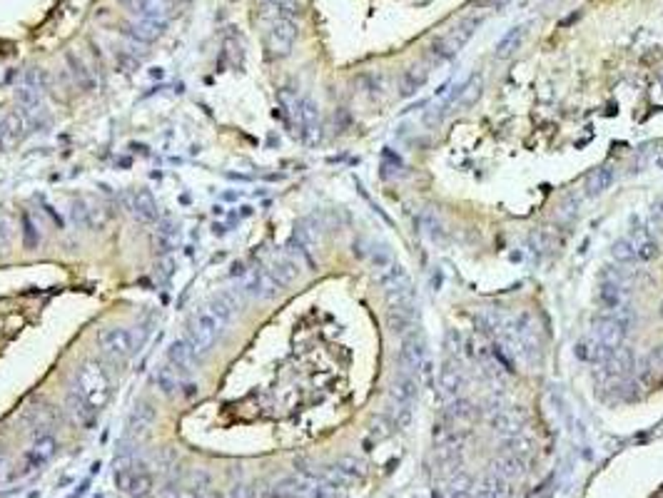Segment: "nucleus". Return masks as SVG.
Segmentation results:
<instances>
[{
    "label": "nucleus",
    "mask_w": 663,
    "mask_h": 498,
    "mask_svg": "<svg viewBox=\"0 0 663 498\" xmlns=\"http://www.w3.org/2000/svg\"><path fill=\"white\" fill-rule=\"evenodd\" d=\"M75 389L100 411L110 399V377L97 361H85L75 377Z\"/></svg>",
    "instance_id": "obj_1"
},
{
    "label": "nucleus",
    "mask_w": 663,
    "mask_h": 498,
    "mask_svg": "<svg viewBox=\"0 0 663 498\" xmlns=\"http://www.w3.org/2000/svg\"><path fill=\"white\" fill-rule=\"evenodd\" d=\"M219 331H222V326H219L217 319L209 314L207 306H202L197 314H192V319H190V324H187V341L194 349V354L197 356L207 354V351L212 349Z\"/></svg>",
    "instance_id": "obj_2"
},
{
    "label": "nucleus",
    "mask_w": 663,
    "mask_h": 498,
    "mask_svg": "<svg viewBox=\"0 0 663 498\" xmlns=\"http://www.w3.org/2000/svg\"><path fill=\"white\" fill-rule=\"evenodd\" d=\"M476 26H479V18H466V21H461L456 28H451L449 33L439 35L437 40L432 43V55L439 57V60H449V57H454L456 52L469 43V38L474 35Z\"/></svg>",
    "instance_id": "obj_3"
},
{
    "label": "nucleus",
    "mask_w": 663,
    "mask_h": 498,
    "mask_svg": "<svg viewBox=\"0 0 663 498\" xmlns=\"http://www.w3.org/2000/svg\"><path fill=\"white\" fill-rule=\"evenodd\" d=\"M97 346L107 359L125 361L135 351V336L133 331L123 329V326H107L97 334Z\"/></svg>",
    "instance_id": "obj_4"
},
{
    "label": "nucleus",
    "mask_w": 663,
    "mask_h": 498,
    "mask_svg": "<svg viewBox=\"0 0 663 498\" xmlns=\"http://www.w3.org/2000/svg\"><path fill=\"white\" fill-rule=\"evenodd\" d=\"M628 324H631V316H628V311H621V309H618L613 316L596 319L593 321L596 344L608 346V349H621L623 336L628 334Z\"/></svg>",
    "instance_id": "obj_5"
},
{
    "label": "nucleus",
    "mask_w": 663,
    "mask_h": 498,
    "mask_svg": "<svg viewBox=\"0 0 663 498\" xmlns=\"http://www.w3.org/2000/svg\"><path fill=\"white\" fill-rule=\"evenodd\" d=\"M48 85V75L43 70H28L23 72L21 82H18L16 97L28 112H40L43 107V92Z\"/></svg>",
    "instance_id": "obj_6"
},
{
    "label": "nucleus",
    "mask_w": 663,
    "mask_h": 498,
    "mask_svg": "<svg viewBox=\"0 0 663 498\" xmlns=\"http://www.w3.org/2000/svg\"><path fill=\"white\" fill-rule=\"evenodd\" d=\"M297 40V23L290 18H277L272 21L270 31H267V50L272 57H287L295 48Z\"/></svg>",
    "instance_id": "obj_7"
},
{
    "label": "nucleus",
    "mask_w": 663,
    "mask_h": 498,
    "mask_svg": "<svg viewBox=\"0 0 663 498\" xmlns=\"http://www.w3.org/2000/svg\"><path fill=\"white\" fill-rule=\"evenodd\" d=\"M424 356H427V344H424L422 334H419L417 329H409L407 334H404V344H402L399 356H397L399 366H402V371L407 374V377H412L414 371L422 369Z\"/></svg>",
    "instance_id": "obj_8"
},
{
    "label": "nucleus",
    "mask_w": 663,
    "mask_h": 498,
    "mask_svg": "<svg viewBox=\"0 0 663 498\" xmlns=\"http://www.w3.org/2000/svg\"><path fill=\"white\" fill-rule=\"evenodd\" d=\"M282 289H285V287L275 280V275H272L267 267L252 270L245 280V294L257 297V299H272V297H277Z\"/></svg>",
    "instance_id": "obj_9"
},
{
    "label": "nucleus",
    "mask_w": 663,
    "mask_h": 498,
    "mask_svg": "<svg viewBox=\"0 0 663 498\" xmlns=\"http://www.w3.org/2000/svg\"><path fill=\"white\" fill-rule=\"evenodd\" d=\"M240 306H242L240 294L227 289V292H219V294L207 304V309H209V314L217 319V324L225 329V326L230 324L232 319H235V314L240 311Z\"/></svg>",
    "instance_id": "obj_10"
},
{
    "label": "nucleus",
    "mask_w": 663,
    "mask_h": 498,
    "mask_svg": "<svg viewBox=\"0 0 663 498\" xmlns=\"http://www.w3.org/2000/svg\"><path fill=\"white\" fill-rule=\"evenodd\" d=\"M297 125H300V133L305 138V143L314 145L319 140V107L305 97L300 100V110H297Z\"/></svg>",
    "instance_id": "obj_11"
},
{
    "label": "nucleus",
    "mask_w": 663,
    "mask_h": 498,
    "mask_svg": "<svg viewBox=\"0 0 663 498\" xmlns=\"http://www.w3.org/2000/svg\"><path fill=\"white\" fill-rule=\"evenodd\" d=\"M168 359L177 369L180 377H187L190 371H194V364H197V354H194V349L190 346L187 339L172 341L168 349Z\"/></svg>",
    "instance_id": "obj_12"
},
{
    "label": "nucleus",
    "mask_w": 663,
    "mask_h": 498,
    "mask_svg": "<svg viewBox=\"0 0 663 498\" xmlns=\"http://www.w3.org/2000/svg\"><path fill=\"white\" fill-rule=\"evenodd\" d=\"M67 409H70L72 419H75V421L80 424V426H85V428L95 426L97 414H100L90 402H87L85 397H82L80 392H77V389H72V392L67 394Z\"/></svg>",
    "instance_id": "obj_13"
},
{
    "label": "nucleus",
    "mask_w": 663,
    "mask_h": 498,
    "mask_svg": "<svg viewBox=\"0 0 663 498\" xmlns=\"http://www.w3.org/2000/svg\"><path fill=\"white\" fill-rule=\"evenodd\" d=\"M125 33L138 43H155L163 38L165 21H143V18H138L135 23L125 26Z\"/></svg>",
    "instance_id": "obj_14"
},
{
    "label": "nucleus",
    "mask_w": 663,
    "mask_h": 498,
    "mask_svg": "<svg viewBox=\"0 0 663 498\" xmlns=\"http://www.w3.org/2000/svg\"><path fill=\"white\" fill-rule=\"evenodd\" d=\"M267 270L275 275V280L280 282L282 287H290L292 282L300 277V267L287 257V252H280V255L272 257V262L267 265Z\"/></svg>",
    "instance_id": "obj_15"
},
{
    "label": "nucleus",
    "mask_w": 663,
    "mask_h": 498,
    "mask_svg": "<svg viewBox=\"0 0 663 498\" xmlns=\"http://www.w3.org/2000/svg\"><path fill=\"white\" fill-rule=\"evenodd\" d=\"M65 62H67V67H70V75H72V80H75L77 90H85V92L95 90V75L87 70V65L75 55V52L67 50L65 52Z\"/></svg>",
    "instance_id": "obj_16"
},
{
    "label": "nucleus",
    "mask_w": 663,
    "mask_h": 498,
    "mask_svg": "<svg viewBox=\"0 0 663 498\" xmlns=\"http://www.w3.org/2000/svg\"><path fill=\"white\" fill-rule=\"evenodd\" d=\"M427 80H429V65L427 62H414L402 77V95L404 97L417 95V92L427 85Z\"/></svg>",
    "instance_id": "obj_17"
},
{
    "label": "nucleus",
    "mask_w": 663,
    "mask_h": 498,
    "mask_svg": "<svg viewBox=\"0 0 663 498\" xmlns=\"http://www.w3.org/2000/svg\"><path fill=\"white\" fill-rule=\"evenodd\" d=\"M130 209H133V214L140 222H155V219H158V202H155V197L148 189H138V192L133 194Z\"/></svg>",
    "instance_id": "obj_18"
},
{
    "label": "nucleus",
    "mask_w": 663,
    "mask_h": 498,
    "mask_svg": "<svg viewBox=\"0 0 663 498\" xmlns=\"http://www.w3.org/2000/svg\"><path fill=\"white\" fill-rule=\"evenodd\" d=\"M461 387H464V377H461V371L456 369V361L454 359L446 361V364L442 366V371H439V389H442V394L456 397Z\"/></svg>",
    "instance_id": "obj_19"
},
{
    "label": "nucleus",
    "mask_w": 663,
    "mask_h": 498,
    "mask_svg": "<svg viewBox=\"0 0 663 498\" xmlns=\"http://www.w3.org/2000/svg\"><path fill=\"white\" fill-rule=\"evenodd\" d=\"M414 397H417V384H414L412 377H407V374H404L402 379H397V382L392 384V389H389V399H392V404L397 409H409Z\"/></svg>",
    "instance_id": "obj_20"
},
{
    "label": "nucleus",
    "mask_w": 663,
    "mask_h": 498,
    "mask_svg": "<svg viewBox=\"0 0 663 498\" xmlns=\"http://www.w3.org/2000/svg\"><path fill=\"white\" fill-rule=\"evenodd\" d=\"M55 451H57V441H55V436H50V433H43V436H38V438H35V443H33V448L26 453V456L33 461V466H35V468H40L43 463H48L53 456H55Z\"/></svg>",
    "instance_id": "obj_21"
},
{
    "label": "nucleus",
    "mask_w": 663,
    "mask_h": 498,
    "mask_svg": "<svg viewBox=\"0 0 663 498\" xmlns=\"http://www.w3.org/2000/svg\"><path fill=\"white\" fill-rule=\"evenodd\" d=\"M611 182H613V167L603 165V167L591 170V172L586 175V179H583V189H586V197H596V194H601L603 189L611 187Z\"/></svg>",
    "instance_id": "obj_22"
},
{
    "label": "nucleus",
    "mask_w": 663,
    "mask_h": 498,
    "mask_svg": "<svg viewBox=\"0 0 663 498\" xmlns=\"http://www.w3.org/2000/svg\"><path fill=\"white\" fill-rule=\"evenodd\" d=\"M155 384H158V389L165 397H175V394L180 392V387H182V377H180L172 364H165V366H160L158 374H155Z\"/></svg>",
    "instance_id": "obj_23"
},
{
    "label": "nucleus",
    "mask_w": 663,
    "mask_h": 498,
    "mask_svg": "<svg viewBox=\"0 0 663 498\" xmlns=\"http://www.w3.org/2000/svg\"><path fill=\"white\" fill-rule=\"evenodd\" d=\"M633 369L631 364V351L628 349H616L606 361H603V374L606 377H628Z\"/></svg>",
    "instance_id": "obj_24"
},
{
    "label": "nucleus",
    "mask_w": 663,
    "mask_h": 498,
    "mask_svg": "<svg viewBox=\"0 0 663 498\" xmlns=\"http://www.w3.org/2000/svg\"><path fill=\"white\" fill-rule=\"evenodd\" d=\"M521 43H524V28H511V31L499 40V45H496V57H499V60L511 57L521 48Z\"/></svg>",
    "instance_id": "obj_25"
},
{
    "label": "nucleus",
    "mask_w": 663,
    "mask_h": 498,
    "mask_svg": "<svg viewBox=\"0 0 663 498\" xmlns=\"http://www.w3.org/2000/svg\"><path fill=\"white\" fill-rule=\"evenodd\" d=\"M598 301L606 311H618L623 304V287L611 284V282H603L601 292H598Z\"/></svg>",
    "instance_id": "obj_26"
},
{
    "label": "nucleus",
    "mask_w": 663,
    "mask_h": 498,
    "mask_svg": "<svg viewBox=\"0 0 663 498\" xmlns=\"http://www.w3.org/2000/svg\"><path fill=\"white\" fill-rule=\"evenodd\" d=\"M481 90H484V77H481V72H474V75H471L469 80L464 82V87H461L459 102L464 107L476 105V100L481 97Z\"/></svg>",
    "instance_id": "obj_27"
},
{
    "label": "nucleus",
    "mask_w": 663,
    "mask_h": 498,
    "mask_svg": "<svg viewBox=\"0 0 663 498\" xmlns=\"http://www.w3.org/2000/svg\"><path fill=\"white\" fill-rule=\"evenodd\" d=\"M155 421V409L150 404H140L135 406L133 416H130V431L133 433H145Z\"/></svg>",
    "instance_id": "obj_28"
},
{
    "label": "nucleus",
    "mask_w": 663,
    "mask_h": 498,
    "mask_svg": "<svg viewBox=\"0 0 663 498\" xmlns=\"http://www.w3.org/2000/svg\"><path fill=\"white\" fill-rule=\"evenodd\" d=\"M412 319H414L412 309H389L387 326L394 331V334H404V331L412 329Z\"/></svg>",
    "instance_id": "obj_29"
},
{
    "label": "nucleus",
    "mask_w": 663,
    "mask_h": 498,
    "mask_svg": "<svg viewBox=\"0 0 663 498\" xmlns=\"http://www.w3.org/2000/svg\"><path fill=\"white\" fill-rule=\"evenodd\" d=\"M150 491H153V476H150V473L145 471L143 466H140L138 473H135L133 488H130L128 496H133V498H145V496H150Z\"/></svg>",
    "instance_id": "obj_30"
},
{
    "label": "nucleus",
    "mask_w": 663,
    "mask_h": 498,
    "mask_svg": "<svg viewBox=\"0 0 663 498\" xmlns=\"http://www.w3.org/2000/svg\"><path fill=\"white\" fill-rule=\"evenodd\" d=\"M613 260L616 262H621V265H631L633 260H636V244L631 242L628 237H623V239H618L616 244H613Z\"/></svg>",
    "instance_id": "obj_31"
},
{
    "label": "nucleus",
    "mask_w": 663,
    "mask_h": 498,
    "mask_svg": "<svg viewBox=\"0 0 663 498\" xmlns=\"http://www.w3.org/2000/svg\"><path fill=\"white\" fill-rule=\"evenodd\" d=\"M158 247H160V252H172V249L177 247V229H175V224L165 222L163 227L158 229Z\"/></svg>",
    "instance_id": "obj_32"
},
{
    "label": "nucleus",
    "mask_w": 663,
    "mask_h": 498,
    "mask_svg": "<svg viewBox=\"0 0 663 498\" xmlns=\"http://www.w3.org/2000/svg\"><path fill=\"white\" fill-rule=\"evenodd\" d=\"M225 50H227V55H230L232 65L242 67V57H245V52H242L240 35H235V33H227V35H225Z\"/></svg>",
    "instance_id": "obj_33"
},
{
    "label": "nucleus",
    "mask_w": 663,
    "mask_h": 498,
    "mask_svg": "<svg viewBox=\"0 0 663 498\" xmlns=\"http://www.w3.org/2000/svg\"><path fill=\"white\" fill-rule=\"evenodd\" d=\"M579 214V197L576 194H566V197L561 199V204H559V217L564 219V222H574Z\"/></svg>",
    "instance_id": "obj_34"
},
{
    "label": "nucleus",
    "mask_w": 663,
    "mask_h": 498,
    "mask_svg": "<svg viewBox=\"0 0 663 498\" xmlns=\"http://www.w3.org/2000/svg\"><path fill=\"white\" fill-rule=\"evenodd\" d=\"M404 280H407V272H404L399 265H389L387 270L382 272V277H379V284L387 289V287H394V284H399V282H404Z\"/></svg>",
    "instance_id": "obj_35"
},
{
    "label": "nucleus",
    "mask_w": 663,
    "mask_h": 498,
    "mask_svg": "<svg viewBox=\"0 0 663 498\" xmlns=\"http://www.w3.org/2000/svg\"><path fill=\"white\" fill-rule=\"evenodd\" d=\"M531 244H534L536 252H551V249L557 247V239L551 237L549 232H544V229H539V232L531 234Z\"/></svg>",
    "instance_id": "obj_36"
},
{
    "label": "nucleus",
    "mask_w": 663,
    "mask_h": 498,
    "mask_svg": "<svg viewBox=\"0 0 663 498\" xmlns=\"http://www.w3.org/2000/svg\"><path fill=\"white\" fill-rule=\"evenodd\" d=\"M446 416L449 419H471L474 416V406H471L469 402H461L459 399V402H454L449 409H446Z\"/></svg>",
    "instance_id": "obj_37"
},
{
    "label": "nucleus",
    "mask_w": 663,
    "mask_h": 498,
    "mask_svg": "<svg viewBox=\"0 0 663 498\" xmlns=\"http://www.w3.org/2000/svg\"><path fill=\"white\" fill-rule=\"evenodd\" d=\"M38 242H40V237H38V232H35V227H33L31 217H28V214H23V244H26L28 249H33Z\"/></svg>",
    "instance_id": "obj_38"
},
{
    "label": "nucleus",
    "mask_w": 663,
    "mask_h": 498,
    "mask_svg": "<svg viewBox=\"0 0 663 498\" xmlns=\"http://www.w3.org/2000/svg\"><path fill=\"white\" fill-rule=\"evenodd\" d=\"M6 133L11 140H18L23 135V117L18 115V112H11V115L6 117Z\"/></svg>",
    "instance_id": "obj_39"
},
{
    "label": "nucleus",
    "mask_w": 663,
    "mask_h": 498,
    "mask_svg": "<svg viewBox=\"0 0 663 498\" xmlns=\"http://www.w3.org/2000/svg\"><path fill=\"white\" fill-rule=\"evenodd\" d=\"M8 247H11V222L6 214H0V257L8 255Z\"/></svg>",
    "instance_id": "obj_40"
},
{
    "label": "nucleus",
    "mask_w": 663,
    "mask_h": 498,
    "mask_svg": "<svg viewBox=\"0 0 663 498\" xmlns=\"http://www.w3.org/2000/svg\"><path fill=\"white\" fill-rule=\"evenodd\" d=\"M636 255H638V260H643V262L653 260V257H658V244L653 242L651 237H648V239H643V242L636 247Z\"/></svg>",
    "instance_id": "obj_41"
},
{
    "label": "nucleus",
    "mask_w": 663,
    "mask_h": 498,
    "mask_svg": "<svg viewBox=\"0 0 663 498\" xmlns=\"http://www.w3.org/2000/svg\"><path fill=\"white\" fill-rule=\"evenodd\" d=\"M444 341H446V351H449V356H451V359H456V356H459V351L464 349V339H461V336L456 334L454 329H449V331H446V339Z\"/></svg>",
    "instance_id": "obj_42"
},
{
    "label": "nucleus",
    "mask_w": 663,
    "mask_h": 498,
    "mask_svg": "<svg viewBox=\"0 0 663 498\" xmlns=\"http://www.w3.org/2000/svg\"><path fill=\"white\" fill-rule=\"evenodd\" d=\"M389 428H392V421H389L387 416H377L372 421V433H374V436H387Z\"/></svg>",
    "instance_id": "obj_43"
},
{
    "label": "nucleus",
    "mask_w": 663,
    "mask_h": 498,
    "mask_svg": "<svg viewBox=\"0 0 663 498\" xmlns=\"http://www.w3.org/2000/svg\"><path fill=\"white\" fill-rule=\"evenodd\" d=\"M576 356H579V359H591V356H593L591 341H588V339H581V341H579V344H576Z\"/></svg>",
    "instance_id": "obj_44"
},
{
    "label": "nucleus",
    "mask_w": 663,
    "mask_h": 498,
    "mask_svg": "<svg viewBox=\"0 0 663 498\" xmlns=\"http://www.w3.org/2000/svg\"><path fill=\"white\" fill-rule=\"evenodd\" d=\"M653 222H663V197L658 199L656 204H653V212H651Z\"/></svg>",
    "instance_id": "obj_45"
},
{
    "label": "nucleus",
    "mask_w": 663,
    "mask_h": 498,
    "mask_svg": "<svg viewBox=\"0 0 663 498\" xmlns=\"http://www.w3.org/2000/svg\"><path fill=\"white\" fill-rule=\"evenodd\" d=\"M230 498H250V488H247V486H235L230 491Z\"/></svg>",
    "instance_id": "obj_46"
},
{
    "label": "nucleus",
    "mask_w": 663,
    "mask_h": 498,
    "mask_svg": "<svg viewBox=\"0 0 663 498\" xmlns=\"http://www.w3.org/2000/svg\"><path fill=\"white\" fill-rule=\"evenodd\" d=\"M509 0H481V6H486V8H504Z\"/></svg>",
    "instance_id": "obj_47"
}]
</instances>
